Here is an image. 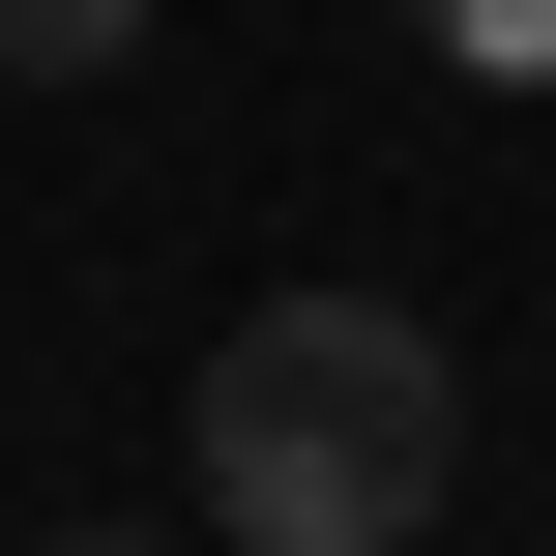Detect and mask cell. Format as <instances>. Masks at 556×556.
Segmentation results:
<instances>
[{
	"mask_svg": "<svg viewBox=\"0 0 556 556\" xmlns=\"http://www.w3.org/2000/svg\"><path fill=\"white\" fill-rule=\"evenodd\" d=\"M176 469H205V528H235V556H410V528H440V469H469V381H440L410 293H264V323L205 352Z\"/></svg>",
	"mask_w": 556,
	"mask_h": 556,
	"instance_id": "obj_1",
	"label": "cell"
},
{
	"mask_svg": "<svg viewBox=\"0 0 556 556\" xmlns=\"http://www.w3.org/2000/svg\"><path fill=\"white\" fill-rule=\"evenodd\" d=\"M147 59V0H0V88H117Z\"/></svg>",
	"mask_w": 556,
	"mask_h": 556,
	"instance_id": "obj_2",
	"label": "cell"
},
{
	"mask_svg": "<svg viewBox=\"0 0 556 556\" xmlns=\"http://www.w3.org/2000/svg\"><path fill=\"white\" fill-rule=\"evenodd\" d=\"M59 556H147V528H59Z\"/></svg>",
	"mask_w": 556,
	"mask_h": 556,
	"instance_id": "obj_3",
	"label": "cell"
}]
</instances>
